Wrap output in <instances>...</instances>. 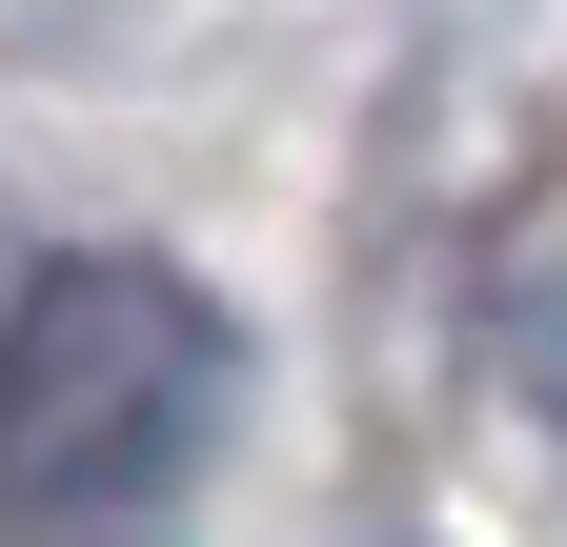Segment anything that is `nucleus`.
I'll return each mask as SVG.
<instances>
[{"label":"nucleus","instance_id":"1","mask_svg":"<svg viewBox=\"0 0 567 547\" xmlns=\"http://www.w3.org/2000/svg\"><path fill=\"white\" fill-rule=\"evenodd\" d=\"M244 324L163 244H41L0 285V547H183Z\"/></svg>","mask_w":567,"mask_h":547}]
</instances>
